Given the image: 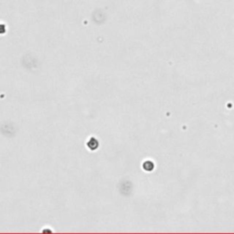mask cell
Listing matches in <instances>:
<instances>
[{
    "label": "cell",
    "instance_id": "cell-1",
    "mask_svg": "<svg viewBox=\"0 0 234 234\" xmlns=\"http://www.w3.org/2000/svg\"><path fill=\"white\" fill-rule=\"evenodd\" d=\"M87 145H88V147H89L90 149H91V147H92V145H94V147L97 148V147H98V142H97V140H96L95 138H91V139H90V141L88 142Z\"/></svg>",
    "mask_w": 234,
    "mask_h": 234
}]
</instances>
